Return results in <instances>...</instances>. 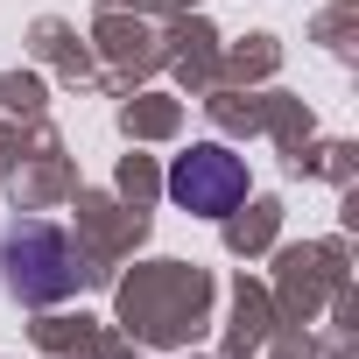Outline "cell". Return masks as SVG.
Returning <instances> with one entry per match:
<instances>
[{
  "instance_id": "1",
  "label": "cell",
  "mask_w": 359,
  "mask_h": 359,
  "mask_svg": "<svg viewBox=\"0 0 359 359\" xmlns=\"http://www.w3.org/2000/svg\"><path fill=\"white\" fill-rule=\"evenodd\" d=\"M85 275H92L85 247L64 226H50V219H8V226H0V289H8L15 303L50 310V303L78 296Z\"/></svg>"
},
{
  "instance_id": "2",
  "label": "cell",
  "mask_w": 359,
  "mask_h": 359,
  "mask_svg": "<svg viewBox=\"0 0 359 359\" xmlns=\"http://www.w3.org/2000/svg\"><path fill=\"white\" fill-rule=\"evenodd\" d=\"M169 198L198 212V219H233L247 205V162L219 141H198L191 155H176L169 162Z\"/></svg>"
}]
</instances>
